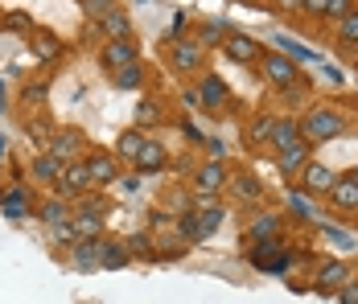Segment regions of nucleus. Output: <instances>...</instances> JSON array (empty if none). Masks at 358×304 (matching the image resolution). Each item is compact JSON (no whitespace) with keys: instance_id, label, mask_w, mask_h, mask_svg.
Here are the masks:
<instances>
[{"instance_id":"nucleus-1","label":"nucleus","mask_w":358,"mask_h":304,"mask_svg":"<svg viewBox=\"0 0 358 304\" xmlns=\"http://www.w3.org/2000/svg\"><path fill=\"white\" fill-rule=\"evenodd\" d=\"M342 132V115L338 111H313L309 120H305V136L309 140H329V136Z\"/></svg>"},{"instance_id":"nucleus-2","label":"nucleus","mask_w":358,"mask_h":304,"mask_svg":"<svg viewBox=\"0 0 358 304\" xmlns=\"http://www.w3.org/2000/svg\"><path fill=\"white\" fill-rule=\"evenodd\" d=\"M99 62H103V66H111V70L132 66V62H136V41H132V37H120V41H111L108 50L99 54Z\"/></svg>"},{"instance_id":"nucleus-3","label":"nucleus","mask_w":358,"mask_h":304,"mask_svg":"<svg viewBox=\"0 0 358 304\" xmlns=\"http://www.w3.org/2000/svg\"><path fill=\"white\" fill-rule=\"evenodd\" d=\"M264 70H268V78H272L276 87H292V82H296V66H292L288 58H280V54H268V58H264Z\"/></svg>"},{"instance_id":"nucleus-4","label":"nucleus","mask_w":358,"mask_h":304,"mask_svg":"<svg viewBox=\"0 0 358 304\" xmlns=\"http://www.w3.org/2000/svg\"><path fill=\"white\" fill-rule=\"evenodd\" d=\"M62 194H83L87 185H91V177H87V165H74V169H62L58 173V181H54Z\"/></svg>"},{"instance_id":"nucleus-5","label":"nucleus","mask_w":358,"mask_h":304,"mask_svg":"<svg viewBox=\"0 0 358 304\" xmlns=\"http://www.w3.org/2000/svg\"><path fill=\"white\" fill-rule=\"evenodd\" d=\"M198 103H202V107H210V111H222V107H227V87H222L218 78H202Z\"/></svg>"},{"instance_id":"nucleus-6","label":"nucleus","mask_w":358,"mask_h":304,"mask_svg":"<svg viewBox=\"0 0 358 304\" xmlns=\"http://www.w3.org/2000/svg\"><path fill=\"white\" fill-rule=\"evenodd\" d=\"M165 165V148L157 144V140H144V148L136 152V169L141 173H157Z\"/></svg>"},{"instance_id":"nucleus-7","label":"nucleus","mask_w":358,"mask_h":304,"mask_svg":"<svg viewBox=\"0 0 358 304\" xmlns=\"http://www.w3.org/2000/svg\"><path fill=\"white\" fill-rule=\"evenodd\" d=\"M198 62H202V45L198 41H178L173 45V66L178 70H198Z\"/></svg>"},{"instance_id":"nucleus-8","label":"nucleus","mask_w":358,"mask_h":304,"mask_svg":"<svg viewBox=\"0 0 358 304\" xmlns=\"http://www.w3.org/2000/svg\"><path fill=\"white\" fill-rule=\"evenodd\" d=\"M329 198L338 210H358V181L355 177H346V181H338L334 189H329Z\"/></svg>"},{"instance_id":"nucleus-9","label":"nucleus","mask_w":358,"mask_h":304,"mask_svg":"<svg viewBox=\"0 0 358 304\" xmlns=\"http://www.w3.org/2000/svg\"><path fill=\"white\" fill-rule=\"evenodd\" d=\"M222 50H227L235 62H255V41L243 37V34H231L227 41H222Z\"/></svg>"},{"instance_id":"nucleus-10","label":"nucleus","mask_w":358,"mask_h":304,"mask_svg":"<svg viewBox=\"0 0 358 304\" xmlns=\"http://www.w3.org/2000/svg\"><path fill=\"white\" fill-rule=\"evenodd\" d=\"M305 185H309L313 194H329V189L338 185V177L325 169V165H309V169H305Z\"/></svg>"},{"instance_id":"nucleus-11","label":"nucleus","mask_w":358,"mask_h":304,"mask_svg":"<svg viewBox=\"0 0 358 304\" xmlns=\"http://www.w3.org/2000/svg\"><path fill=\"white\" fill-rule=\"evenodd\" d=\"M346 280H350L346 263H325V268H322V280H317V288H322V292H338Z\"/></svg>"},{"instance_id":"nucleus-12","label":"nucleus","mask_w":358,"mask_h":304,"mask_svg":"<svg viewBox=\"0 0 358 304\" xmlns=\"http://www.w3.org/2000/svg\"><path fill=\"white\" fill-rule=\"evenodd\" d=\"M29 50H34V58H41V62H54V58L62 54L58 37H50V34H37V37H29Z\"/></svg>"},{"instance_id":"nucleus-13","label":"nucleus","mask_w":358,"mask_h":304,"mask_svg":"<svg viewBox=\"0 0 358 304\" xmlns=\"http://www.w3.org/2000/svg\"><path fill=\"white\" fill-rule=\"evenodd\" d=\"M124 263H128V251H124V247H115V243H99V268L115 271V268H124Z\"/></svg>"},{"instance_id":"nucleus-14","label":"nucleus","mask_w":358,"mask_h":304,"mask_svg":"<svg viewBox=\"0 0 358 304\" xmlns=\"http://www.w3.org/2000/svg\"><path fill=\"white\" fill-rule=\"evenodd\" d=\"M71 226H74V235H78V238H95V235H99V226H103V222H99V210H87V214H78Z\"/></svg>"},{"instance_id":"nucleus-15","label":"nucleus","mask_w":358,"mask_h":304,"mask_svg":"<svg viewBox=\"0 0 358 304\" xmlns=\"http://www.w3.org/2000/svg\"><path fill=\"white\" fill-rule=\"evenodd\" d=\"M99 243L103 238H87L83 247H74V263L78 268H99Z\"/></svg>"},{"instance_id":"nucleus-16","label":"nucleus","mask_w":358,"mask_h":304,"mask_svg":"<svg viewBox=\"0 0 358 304\" xmlns=\"http://www.w3.org/2000/svg\"><path fill=\"white\" fill-rule=\"evenodd\" d=\"M50 157H54V161H58V165H62V161H71V157H78V136H58V140H54V148H50Z\"/></svg>"},{"instance_id":"nucleus-17","label":"nucleus","mask_w":358,"mask_h":304,"mask_svg":"<svg viewBox=\"0 0 358 304\" xmlns=\"http://www.w3.org/2000/svg\"><path fill=\"white\" fill-rule=\"evenodd\" d=\"M0 205H4V214H8V218H21V214H25V205H29V194H25V189H8V194L0 198Z\"/></svg>"},{"instance_id":"nucleus-18","label":"nucleus","mask_w":358,"mask_h":304,"mask_svg":"<svg viewBox=\"0 0 358 304\" xmlns=\"http://www.w3.org/2000/svg\"><path fill=\"white\" fill-rule=\"evenodd\" d=\"M87 177L99 181V185H108L111 177H115V165H111L108 157H95V161H87Z\"/></svg>"},{"instance_id":"nucleus-19","label":"nucleus","mask_w":358,"mask_h":304,"mask_svg":"<svg viewBox=\"0 0 358 304\" xmlns=\"http://www.w3.org/2000/svg\"><path fill=\"white\" fill-rule=\"evenodd\" d=\"M218 185H222V165H218V161H210L206 169L198 173V189H202V194H215Z\"/></svg>"},{"instance_id":"nucleus-20","label":"nucleus","mask_w":358,"mask_h":304,"mask_svg":"<svg viewBox=\"0 0 358 304\" xmlns=\"http://www.w3.org/2000/svg\"><path fill=\"white\" fill-rule=\"evenodd\" d=\"M296 124H276V128H272V144H276V148H280V152H285V148H292V144H301V140H296Z\"/></svg>"},{"instance_id":"nucleus-21","label":"nucleus","mask_w":358,"mask_h":304,"mask_svg":"<svg viewBox=\"0 0 358 304\" xmlns=\"http://www.w3.org/2000/svg\"><path fill=\"white\" fill-rule=\"evenodd\" d=\"M103 29H108V34L115 37V41H120V37H132V25H128V17H124L120 8H115V13H108V17H103Z\"/></svg>"},{"instance_id":"nucleus-22","label":"nucleus","mask_w":358,"mask_h":304,"mask_svg":"<svg viewBox=\"0 0 358 304\" xmlns=\"http://www.w3.org/2000/svg\"><path fill=\"white\" fill-rule=\"evenodd\" d=\"M301 165H305V144H292V148L280 152V169H285V173L301 169Z\"/></svg>"},{"instance_id":"nucleus-23","label":"nucleus","mask_w":358,"mask_h":304,"mask_svg":"<svg viewBox=\"0 0 358 304\" xmlns=\"http://www.w3.org/2000/svg\"><path fill=\"white\" fill-rule=\"evenodd\" d=\"M58 173H62V165H58L54 157H41V161L34 165V177H37V181H58Z\"/></svg>"},{"instance_id":"nucleus-24","label":"nucleus","mask_w":358,"mask_h":304,"mask_svg":"<svg viewBox=\"0 0 358 304\" xmlns=\"http://www.w3.org/2000/svg\"><path fill=\"white\" fill-rule=\"evenodd\" d=\"M41 218H45L50 226H66V205H62V202H45Z\"/></svg>"},{"instance_id":"nucleus-25","label":"nucleus","mask_w":358,"mask_h":304,"mask_svg":"<svg viewBox=\"0 0 358 304\" xmlns=\"http://www.w3.org/2000/svg\"><path fill=\"white\" fill-rule=\"evenodd\" d=\"M115 82H120V87H141V82H144V74H141V66L132 62V66L115 70Z\"/></svg>"},{"instance_id":"nucleus-26","label":"nucleus","mask_w":358,"mask_h":304,"mask_svg":"<svg viewBox=\"0 0 358 304\" xmlns=\"http://www.w3.org/2000/svg\"><path fill=\"white\" fill-rule=\"evenodd\" d=\"M83 8H87V17H108V13H115V0H83Z\"/></svg>"},{"instance_id":"nucleus-27","label":"nucleus","mask_w":358,"mask_h":304,"mask_svg":"<svg viewBox=\"0 0 358 304\" xmlns=\"http://www.w3.org/2000/svg\"><path fill=\"white\" fill-rule=\"evenodd\" d=\"M288 205H292V214H301V218H317V214H313V205H309V198H305V194H296V189L288 194Z\"/></svg>"},{"instance_id":"nucleus-28","label":"nucleus","mask_w":358,"mask_h":304,"mask_svg":"<svg viewBox=\"0 0 358 304\" xmlns=\"http://www.w3.org/2000/svg\"><path fill=\"white\" fill-rule=\"evenodd\" d=\"M141 148H144V136L141 132H128L124 140H120V152H124V157H132V161H136V152H141Z\"/></svg>"},{"instance_id":"nucleus-29","label":"nucleus","mask_w":358,"mask_h":304,"mask_svg":"<svg viewBox=\"0 0 358 304\" xmlns=\"http://www.w3.org/2000/svg\"><path fill=\"white\" fill-rule=\"evenodd\" d=\"M276 41H280V45H285L288 54H296V58H301V62H317V54H313V50H305V45H296V41H292V37H276Z\"/></svg>"},{"instance_id":"nucleus-30","label":"nucleus","mask_w":358,"mask_h":304,"mask_svg":"<svg viewBox=\"0 0 358 304\" xmlns=\"http://www.w3.org/2000/svg\"><path fill=\"white\" fill-rule=\"evenodd\" d=\"M342 41H350V45L358 41V13H346L342 17Z\"/></svg>"},{"instance_id":"nucleus-31","label":"nucleus","mask_w":358,"mask_h":304,"mask_svg":"<svg viewBox=\"0 0 358 304\" xmlns=\"http://www.w3.org/2000/svg\"><path fill=\"white\" fill-rule=\"evenodd\" d=\"M202 37H206V41H227V25H222V21H210Z\"/></svg>"},{"instance_id":"nucleus-32","label":"nucleus","mask_w":358,"mask_h":304,"mask_svg":"<svg viewBox=\"0 0 358 304\" xmlns=\"http://www.w3.org/2000/svg\"><path fill=\"white\" fill-rule=\"evenodd\" d=\"M235 189H239L243 198H259V185H255L251 177H239V181H235Z\"/></svg>"},{"instance_id":"nucleus-33","label":"nucleus","mask_w":358,"mask_h":304,"mask_svg":"<svg viewBox=\"0 0 358 304\" xmlns=\"http://www.w3.org/2000/svg\"><path fill=\"white\" fill-rule=\"evenodd\" d=\"M41 99H45V82H37V87L29 82L25 87V103H41Z\"/></svg>"},{"instance_id":"nucleus-34","label":"nucleus","mask_w":358,"mask_h":304,"mask_svg":"<svg viewBox=\"0 0 358 304\" xmlns=\"http://www.w3.org/2000/svg\"><path fill=\"white\" fill-rule=\"evenodd\" d=\"M325 13H334V17H346V13H350V0H329V4H325Z\"/></svg>"},{"instance_id":"nucleus-35","label":"nucleus","mask_w":358,"mask_h":304,"mask_svg":"<svg viewBox=\"0 0 358 304\" xmlns=\"http://www.w3.org/2000/svg\"><path fill=\"white\" fill-rule=\"evenodd\" d=\"M272 128H276V124H272V120H259V124H255V128H251V132H255V140H264V136H272Z\"/></svg>"},{"instance_id":"nucleus-36","label":"nucleus","mask_w":358,"mask_h":304,"mask_svg":"<svg viewBox=\"0 0 358 304\" xmlns=\"http://www.w3.org/2000/svg\"><path fill=\"white\" fill-rule=\"evenodd\" d=\"M4 25H8V29H25V25H29V17H25V13H13Z\"/></svg>"},{"instance_id":"nucleus-37","label":"nucleus","mask_w":358,"mask_h":304,"mask_svg":"<svg viewBox=\"0 0 358 304\" xmlns=\"http://www.w3.org/2000/svg\"><path fill=\"white\" fill-rule=\"evenodd\" d=\"M342 304H358V288L355 284H342Z\"/></svg>"},{"instance_id":"nucleus-38","label":"nucleus","mask_w":358,"mask_h":304,"mask_svg":"<svg viewBox=\"0 0 358 304\" xmlns=\"http://www.w3.org/2000/svg\"><path fill=\"white\" fill-rule=\"evenodd\" d=\"M264 231H276V218H264V222H255V235H264Z\"/></svg>"},{"instance_id":"nucleus-39","label":"nucleus","mask_w":358,"mask_h":304,"mask_svg":"<svg viewBox=\"0 0 358 304\" xmlns=\"http://www.w3.org/2000/svg\"><path fill=\"white\" fill-rule=\"evenodd\" d=\"M325 4H329V0H305V8H309V13H325Z\"/></svg>"},{"instance_id":"nucleus-40","label":"nucleus","mask_w":358,"mask_h":304,"mask_svg":"<svg viewBox=\"0 0 358 304\" xmlns=\"http://www.w3.org/2000/svg\"><path fill=\"white\" fill-rule=\"evenodd\" d=\"M280 8H305V0H280Z\"/></svg>"},{"instance_id":"nucleus-41","label":"nucleus","mask_w":358,"mask_h":304,"mask_svg":"<svg viewBox=\"0 0 358 304\" xmlns=\"http://www.w3.org/2000/svg\"><path fill=\"white\" fill-rule=\"evenodd\" d=\"M8 157V136H0V161Z\"/></svg>"},{"instance_id":"nucleus-42","label":"nucleus","mask_w":358,"mask_h":304,"mask_svg":"<svg viewBox=\"0 0 358 304\" xmlns=\"http://www.w3.org/2000/svg\"><path fill=\"white\" fill-rule=\"evenodd\" d=\"M0 103H4V87H0ZM0 111H4V107H0Z\"/></svg>"},{"instance_id":"nucleus-43","label":"nucleus","mask_w":358,"mask_h":304,"mask_svg":"<svg viewBox=\"0 0 358 304\" xmlns=\"http://www.w3.org/2000/svg\"><path fill=\"white\" fill-rule=\"evenodd\" d=\"M355 181H358V169H355Z\"/></svg>"}]
</instances>
